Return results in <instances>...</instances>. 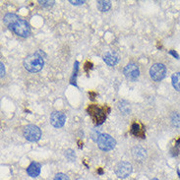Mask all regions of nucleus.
Here are the masks:
<instances>
[{
    "label": "nucleus",
    "instance_id": "nucleus-1",
    "mask_svg": "<svg viewBox=\"0 0 180 180\" xmlns=\"http://www.w3.org/2000/svg\"><path fill=\"white\" fill-rule=\"evenodd\" d=\"M4 24L12 30L16 35H18L22 38H27L31 33L30 25L27 21L21 19L15 14L8 13L4 16Z\"/></svg>",
    "mask_w": 180,
    "mask_h": 180
},
{
    "label": "nucleus",
    "instance_id": "nucleus-2",
    "mask_svg": "<svg viewBox=\"0 0 180 180\" xmlns=\"http://www.w3.org/2000/svg\"><path fill=\"white\" fill-rule=\"evenodd\" d=\"M44 65V60L43 57V52L38 50L36 53L28 55L24 60V67L27 71L31 73L38 72L43 69Z\"/></svg>",
    "mask_w": 180,
    "mask_h": 180
},
{
    "label": "nucleus",
    "instance_id": "nucleus-3",
    "mask_svg": "<svg viewBox=\"0 0 180 180\" xmlns=\"http://www.w3.org/2000/svg\"><path fill=\"white\" fill-rule=\"evenodd\" d=\"M97 146L100 150L108 152L113 150L115 145H116V141L112 138L110 135L108 134H100V136L97 139Z\"/></svg>",
    "mask_w": 180,
    "mask_h": 180
},
{
    "label": "nucleus",
    "instance_id": "nucleus-4",
    "mask_svg": "<svg viewBox=\"0 0 180 180\" xmlns=\"http://www.w3.org/2000/svg\"><path fill=\"white\" fill-rule=\"evenodd\" d=\"M24 137L30 142H38L41 137V131L36 125H27L24 128Z\"/></svg>",
    "mask_w": 180,
    "mask_h": 180
},
{
    "label": "nucleus",
    "instance_id": "nucleus-5",
    "mask_svg": "<svg viewBox=\"0 0 180 180\" xmlns=\"http://www.w3.org/2000/svg\"><path fill=\"white\" fill-rule=\"evenodd\" d=\"M88 112L91 115L92 120L95 124H102L106 118V113L103 110V108L98 107L97 105H90L88 107Z\"/></svg>",
    "mask_w": 180,
    "mask_h": 180
},
{
    "label": "nucleus",
    "instance_id": "nucleus-6",
    "mask_svg": "<svg viewBox=\"0 0 180 180\" xmlns=\"http://www.w3.org/2000/svg\"><path fill=\"white\" fill-rule=\"evenodd\" d=\"M166 74V67L162 63H156L151 67L150 76L156 82H159L165 77Z\"/></svg>",
    "mask_w": 180,
    "mask_h": 180
},
{
    "label": "nucleus",
    "instance_id": "nucleus-7",
    "mask_svg": "<svg viewBox=\"0 0 180 180\" xmlns=\"http://www.w3.org/2000/svg\"><path fill=\"white\" fill-rule=\"evenodd\" d=\"M132 170H133L132 164L128 162H121L115 166V174L118 178L121 179L128 177L132 173Z\"/></svg>",
    "mask_w": 180,
    "mask_h": 180
},
{
    "label": "nucleus",
    "instance_id": "nucleus-8",
    "mask_svg": "<svg viewBox=\"0 0 180 180\" xmlns=\"http://www.w3.org/2000/svg\"><path fill=\"white\" fill-rule=\"evenodd\" d=\"M124 75L125 77L128 79V80L132 81V82H134V81H136L138 78H139L140 76V69L139 67H138L137 64H135L133 62L131 63H128L127 65L125 66L124 68Z\"/></svg>",
    "mask_w": 180,
    "mask_h": 180
},
{
    "label": "nucleus",
    "instance_id": "nucleus-9",
    "mask_svg": "<svg viewBox=\"0 0 180 180\" xmlns=\"http://www.w3.org/2000/svg\"><path fill=\"white\" fill-rule=\"evenodd\" d=\"M65 121H66V115L63 112L53 111L51 115H50V123L55 128H61L65 124Z\"/></svg>",
    "mask_w": 180,
    "mask_h": 180
},
{
    "label": "nucleus",
    "instance_id": "nucleus-10",
    "mask_svg": "<svg viewBox=\"0 0 180 180\" xmlns=\"http://www.w3.org/2000/svg\"><path fill=\"white\" fill-rule=\"evenodd\" d=\"M132 156L136 162H143L145 161L146 156H147V152L145 149H143L142 147H135L132 149Z\"/></svg>",
    "mask_w": 180,
    "mask_h": 180
},
{
    "label": "nucleus",
    "instance_id": "nucleus-11",
    "mask_svg": "<svg viewBox=\"0 0 180 180\" xmlns=\"http://www.w3.org/2000/svg\"><path fill=\"white\" fill-rule=\"evenodd\" d=\"M41 164L38 162H33L27 168V173L28 175L31 176V177H36L39 175L41 173Z\"/></svg>",
    "mask_w": 180,
    "mask_h": 180
},
{
    "label": "nucleus",
    "instance_id": "nucleus-12",
    "mask_svg": "<svg viewBox=\"0 0 180 180\" xmlns=\"http://www.w3.org/2000/svg\"><path fill=\"white\" fill-rule=\"evenodd\" d=\"M103 60L105 61V63L107 64V65L109 66H114L116 65L118 60H119V57H118V55L116 54V53L114 52H106L105 57H103Z\"/></svg>",
    "mask_w": 180,
    "mask_h": 180
},
{
    "label": "nucleus",
    "instance_id": "nucleus-13",
    "mask_svg": "<svg viewBox=\"0 0 180 180\" xmlns=\"http://www.w3.org/2000/svg\"><path fill=\"white\" fill-rule=\"evenodd\" d=\"M131 133L136 137L140 138H145V130L143 127L138 123H133L131 127Z\"/></svg>",
    "mask_w": 180,
    "mask_h": 180
},
{
    "label": "nucleus",
    "instance_id": "nucleus-14",
    "mask_svg": "<svg viewBox=\"0 0 180 180\" xmlns=\"http://www.w3.org/2000/svg\"><path fill=\"white\" fill-rule=\"evenodd\" d=\"M97 3V9L100 11H102V12H106V11H108L111 7L110 1H102V0H100Z\"/></svg>",
    "mask_w": 180,
    "mask_h": 180
},
{
    "label": "nucleus",
    "instance_id": "nucleus-15",
    "mask_svg": "<svg viewBox=\"0 0 180 180\" xmlns=\"http://www.w3.org/2000/svg\"><path fill=\"white\" fill-rule=\"evenodd\" d=\"M171 81H172V86L176 91L180 92V72L174 73L171 77Z\"/></svg>",
    "mask_w": 180,
    "mask_h": 180
},
{
    "label": "nucleus",
    "instance_id": "nucleus-16",
    "mask_svg": "<svg viewBox=\"0 0 180 180\" xmlns=\"http://www.w3.org/2000/svg\"><path fill=\"white\" fill-rule=\"evenodd\" d=\"M118 107H119V110L121 111L123 114H127L130 112V105H129L127 102H124V100L119 102Z\"/></svg>",
    "mask_w": 180,
    "mask_h": 180
},
{
    "label": "nucleus",
    "instance_id": "nucleus-17",
    "mask_svg": "<svg viewBox=\"0 0 180 180\" xmlns=\"http://www.w3.org/2000/svg\"><path fill=\"white\" fill-rule=\"evenodd\" d=\"M65 157L69 159L70 162H74L75 159H76V156H75V154H74V151L71 150V149H69V150H67V151L65 152Z\"/></svg>",
    "mask_w": 180,
    "mask_h": 180
},
{
    "label": "nucleus",
    "instance_id": "nucleus-18",
    "mask_svg": "<svg viewBox=\"0 0 180 180\" xmlns=\"http://www.w3.org/2000/svg\"><path fill=\"white\" fill-rule=\"evenodd\" d=\"M171 120H172V123L174 126L179 127L180 126V115L178 113H173L172 117H171Z\"/></svg>",
    "mask_w": 180,
    "mask_h": 180
},
{
    "label": "nucleus",
    "instance_id": "nucleus-19",
    "mask_svg": "<svg viewBox=\"0 0 180 180\" xmlns=\"http://www.w3.org/2000/svg\"><path fill=\"white\" fill-rule=\"evenodd\" d=\"M53 180H70V178L64 173H57L54 176V179Z\"/></svg>",
    "mask_w": 180,
    "mask_h": 180
},
{
    "label": "nucleus",
    "instance_id": "nucleus-20",
    "mask_svg": "<svg viewBox=\"0 0 180 180\" xmlns=\"http://www.w3.org/2000/svg\"><path fill=\"white\" fill-rule=\"evenodd\" d=\"M38 3L41 6H43L44 8H49L54 4V1H38Z\"/></svg>",
    "mask_w": 180,
    "mask_h": 180
},
{
    "label": "nucleus",
    "instance_id": "nucleus-21",
    "mask_svg": "<svg viewBox=\"0 0 180 180\" xmlns=\"http://www.w3.org/2000/svg\"><path fill=\"white\" fill-rule=\"evenodd\" d=\"M0 66H1V78L4 77L5 75V67H4V64L3 63H0Z\"/></svg>",
    "mask_w": 180,
    "mask_h": 180
},
{
    "label": "nucleus",
    "instance_id": "nucleus-22",
    "mask_svg": "<svg viewBox=\"0 0 180 180\" xmlns=\"http://www.w3.org/2000/svg\"><path fill=\"white\" fill-rule=\"evenodd\" d=\"M70 3L73 4V5H81V4H83V3H85V1H73V0H70Z\"/></svg>",
    "mask_w": 180,
    "mask_h": 180
},
{
    "label": "nucleus",
    "instance_id": "nucleus-23",
    "mask_svg": "<svg viewBox=\"0 0 180 180\" xmlns=\"http://www.w3.org/2000/svg\"><path fill=\"white\" fill-rule=\"evenodd\" d=\"M169 54L173 55L174 57H175V58H177V59H179V55L177 54V53H176L175 51H173V50H170V51H169Z\"/></svg>",
    "mask_w": 180,
    "mask_h": 180
},
{
    "label": "nucleus",
    "instance_id": "nucleus-24",
    "mask_svg": "<svg viewBox=\"0 0 180 180\" xmlns=\"http://www.w3.org/2000/svg\"><path fill=\"white\" fill-rule=\"evenodd\" d=\"M97 172H98V174H102V173H103V171H102V168H100V169H98V171H97Z\"/></svg>",
    "mask_w": 180,
    "mask_h": 180
},
{
    "label": "nucleus",
    "instance_id": "nucleus-25",
    "mask_svg": "<svg viewBox=\"0 0 180 180\" xmlns=\"http://www.w3.org/2000/svg\"><path fill=\"white\" fill-rule=\"evenodd\" d=\"M176 144L180 146V138H179V139H178V140H177V141H176Z\"/></svg>",
    "mask_w": 180,
    "mask_h": 180
},
{
    "label": "nucleus",
    "instance_id": "nucleus-26",
    "mask_svg": "<svg viewBox=\"0 0 180 180\" xmlns=\"http://www.w3.org/2000/svg\"><path fill=\"white\" fill-rule=\"evenodd\" d=\"M177 173H178V175H179V177H180V170H177Z\"/></svg>",
    "mask_w": 180,
    "mask_h": 180
},
{
    "label": "nucleus",
    "instance_id": "nucleus-27",
    "mask_svg": "<svg viewBox=\"0 0 180 180\" xmlns=\"http://www.w3.org/2000/svg\"><path fill=\"white\" fill-rule=\"evenodd\" d=\"M152 180H159V179H157V178H153Z\"/></svg>",
    "mask_w": 180,
    "mask_h": 180
}]
</instances>
